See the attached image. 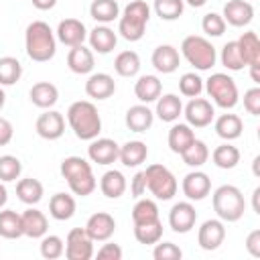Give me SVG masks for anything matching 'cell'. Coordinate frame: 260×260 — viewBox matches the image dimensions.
<instances>
[{
	"instance_id": "cell-21",
	"label": "cell",
	"mask_w": 260,
	"mask_h": 260,
	"mask_svg": "<svg viewBox=\"0 0 260 260\" xmlns=\"http://www.w3.org/2000/svg\"><path fill=\"white\" fill-rule=\"evenodd\" d=\"M124 122L128 126V130L132 132H146L152 122H154V112L148 108V104H136V106H130L126 116H124Z\"/></svg>"
},
{
	"instance_id": "cell-16",
	"label": "cell",
	"mask_w": 260,
	"mask_h": 260,
	"mask_svg": "<svg viewBox=\"0 0 260 260\" xmlns=\"http://www.w3.org/2000/svg\"><path fill=\"white\" fill-rule=\"evenodd\" d=\"M85 232L93 242H108L116 232V219L106 211H95L85 223Z\"/></svg>"
},
{
	"instance_id": "cell-59",
	"label": "cell",
	"mask_w": 260,
	"mask_h": 260,
	"mask_svg": "<svg viewBox=\"0 0 260 260\" xmlns=\"http://www.w3.org/2000/svg\"><path fill=\"white\" fill-rule=\"evenodd\" d=\"M183 2L189 4V6H193V8H201V6H205L207 0H183Z\"/></svg>"
},
{
	"instance_id": "cell-52",
	"label": "cell",
	"mask_w": 260,
	"mask_h": 260,
	"mask_svg": "<svg viewBox=\"0 0 260 260\" xmlns=\"http://www.w3.org/2000/svg\"><path fill=\"white\" fill-rule=\"evenodd\" d=\"M95 256L100 260H122V248L118 244H104Z\"/></svg>"
},
{
	"instance_id": "cell-60",
	"label": "cell",
	"mask_w": 260,
	"mask_h": 260,
	"mask_svg": "<svg viewBox=\"0 0 260 260\" xmlns=\"http://www.w3.org/2000/svg\"><path fill=\"white\" fill-rule=\"evenodd\" d=\"M4 104H6V93H4V89H2V85H0V110L4 108Z\"/></svg>"
},
{
	"instance_id": "cell-27",
	"label": "cell",
	"mask_w": 260,
	"mask_h": 260,
	"mask_svg": "<svg viewBox=\"0 0 260 260\" xmlns=\"http://www.w3.org/2000/svg\"><path fill=\"white\" fill-rule=\"evenodd\" d=\"M75 209H77V203H75L73 195H69V193H55L49 199V213L57 221L71 219L75 215Z\"/></svg>"
},
{
	"instance_id": "cell-7",
	"label": "cell",
	"mask_w": 260,
	"mask_h": 260,
	"mask_svg": "<svg viewBox=\"0 0 260 260\" xmlns=\"http://www.w3.org/2000/svg\"><path fill=\"white\" fill-rule=\"evenodd\" d=\"M144 177H146V191H150L156 199L169 201L175 197L179 183H177L175 175L165 165H158V162L148 165L144 171Z\"/></svg>"
},
{
	"instance_id": "cell-6",
	"label": "cell",
	"mask_w": 260,
	"mask_h": 260,
	"mask_svg": "<svg viewBox=\"0 0 260 260\" xmlns=\"http://www.w3.org/2000/svg\"><path fill=\"white\" fill-rule=\"evenodd\" d=\"M203 87H205L207 95L211 98V102L221 110H232L240 102L238 85L228 73H211L205 79Z\"/></svg>"
},
{
	"instance_id": "cell-57",
	"label": "cell",
	"mask_w": 260,
	"mask_h": 260,
	"mask_svg": "<svg viewBox=\"0 0 260 260\" xmlns=\"http://www.w3.org/2000/svg\"><path fill=\"white\" fill-rule=\"evenodd\" d=\"M6 201H8V191H6V187H4V183L0 181V209L6 205Z\"/></svg>"
},
{
	"instance_id": "cell-31",
	"label": "cell",
	"mask_w": 260,
	"mask_h": 260,
	"mask_svg": "<svg viewBox=\"0 0 260 260\" xmlns=\"http://www.w3.org/2000/svg\"><path fill=\"white\" fill-rule=\"evenodd\" d=\"M89 16L98 24H110L116 18H120V6L118 0H93L89 4Z\"/></svg>"
},
{
	"instance_id": "cell-9",
	"label": "cell",
	"mask_w": 260,
	"mask_h": 260,
	"mask_svg": "<svg viewBox=\"0 0 260 260\" xmlns=\"http://www.w3.org/2000/svg\"><path fill=\"white\" fill-rule=\"evenodd\" d=\"M183 116L191 128H205L213 122L215 110L209 100L197 95V98H191L189 104L183 108Z\"/></svg>"
},
{
	"instance_id": "cell-8",
	"label": "cell",
	"mask_w": 260,
	"mask_h": 260,
	"mask_svg": "<svg viewBox=\"0 0 260 260\" xmlns=\"http://www.w3.org/2000/svg\"><path fill=\"white\" fill-rule=\"evenodd\" d=\"M91 256H93V240L87 236L85 228H73L65 238V258L89 260Z\"/></svg>"
},
{
	"instance_id": "cell-29",
	"label": "cell",
	"mask_w": 260,
	"mask_h": 260,
	"mask_svg": "<svg viewBox=\"0 0 260 260\" xmlns=\"http://www.w3.org/2000/svg\"><path fill=\"white\" fill-rule=\"evenodd\" d=\"M126 187H128L126 177H124L120 171H116V169L106 171V173L102 175V179H100V191H102L108 199H118V197H122V195L126 193Z\"/></svg>"
},
{
	"instance_id": "cell-30",
	"label": "cell",
	"mask_w": 260,
	"mask_h": 260,
	"mask_svg": "<svg viewBox=\"0 0 260 260\" xmlns=\"http://www.w3.org/2000/svg\"><path fill=\"white\" fill-rule=\"evenodd\" d=\"M215 134L219 138H223L225 142L230 140H236L242 136V130H244V122L238 114H221L217 120H215Z\"/></svg>"
},
{
	"instance_id": "cell-55",
	"label": "cell",
	"mask_w": 260,
	"mask_h": 260,
	"mask_svg": "<svg viewBox=\"0 0 260 260\" xmlns=\"http://www.w3.org/2000/svg\"><path fill=\"white\" fill-rule=\"evenodd\" d=\"M30 2H32V6L37 10H51L57 4V0H30Z\"/></svg>"
},
{
	"instance_id": "cell-24",
	"label": "cell",
	"mask_w": 260,
	"mask_h": 260,
	"mask_svg": "<svg viewBox=\"0 0 260 260\" xmlns=\"http://www.w3.org/2000/svg\"><path fill=\"white\" fill-rule=\"evenodd\" d=\"M28 98H30V102H32L37 108L49 110V108H53V106L57 104V100H59V89H57V85H53L51 81H37V83L30 87Z\"/></svg>"
},
{
	"instance_id": "cell-39",
	"label": "cell",
	"mask_w": 260,
	"mask_h": 260,
	"mask_svg": "<svg viewBox=\"0 0 260 260\" xmlns=\"http://www.w3.org/2000/svg\"><path fill=\"white\" fill-rule=\"evenodd\" d=\"M59 171H61V177L65 181H71V179H77V177H83V175L93 173L91 171V165L83 156H67V158H63Z\"/></svg>"
},
{
	"instance_id": "cell-37",
	"label": "cell",
	"mask_w": 260,
	"mask_h": 260,
	"mask_svg": "<svg viewBox=\"0 0 260 260\" xmlns=\"http://www.w3.org/2000/svg\"><path fill=\"white\" fill-rule=\"evenodd\" d=\"M211 160H213V165H215L217 169H223V171L234 169V167H238V162H240V150H238L234 144L223 142V144H219V146L211 152Z\"/></svg>"
},
{
	"instance_id": "cell-50",
	"label": "cell",
	"mask_w": 260,
	"mask_h": 260,
	"mask_svg": "<svg viewBox=\"0 0 260 260\" xmlns=\"http://www.w3.org/2000/svg\"><path fill=\"white\" fill-rule=\"evenodd\" d=\"M244 110L252 116H260V87H250L244 93Z\"/></svg>"
},
{
	"instance_id": "cell-11",
	"label": "cell",
	"mask_w": 260,
	"mask_h": 260,
	"mask_svg": "<svg viewBox=\"0 0 260 260\" xmlns=\"http://www.w3.org/2000/svg\"><path fill=\"white\" fill-rule=\"evenodd\" d=\"M35 130H37V134H39L41 138H45V140H57V138H61L63 132H65V118H63L61 112L49 108V110H45V112L37 118Z\"/></svg>"
},
{
	"instance_id": "cell-58",
	"label": "cell",
	"mask_w": 260,
	"mask_h": 260,
	"mask_svg": "<svg viewBox=\"0 0 260 260\" xmlns=\"http://www.w3.org/2000/svg\"><path fill=\"white\" fill-rule=\"evenodd\" d=\"M258 195H260V189L256 187V189H254V193H252V207H254V211H256V213H260V207H258Z\"/></svg>"
},
{
	"instance_id": "cell-22",
	"label": "cell",
	"mask_w": 260,
	"mask_h": 260,
	"mask_svg": "<svg viewBox=\"0 0 260 260\" xmlns=\"http://www.w3.org/2000/svg\"><path fill=\"white\" fill-rule=\"evenodd\" d=\"M93 51L87 49L85 45H77V47H71L69 53H67V67L77 73V75H87L93 71Z\"/></svg>"
},
{
	"instance_id": "cell-47",
	"label": "cell",
	"mask_w": 260,
	"mask_h": 260,
	"mask_svg": "<svg viewBox=\"0 0 260 260\" xmlns=\"http://www.w3.org/2000/svg\"><path fill=\"white\" fill-rule=\"evenodd\" d=\"M179 91H181L185 98H197V95L203 91V79H201L195 71L183 73L181 79H179Z\"/></svg>"
},
{
	"instance_id": "cell-35",
	"label": "cell",
	"mask_w": 260,
	"mask_h": 260,
	"mask_svg": "<svg viewBox=\"0 0 260 260\" xmlns=\"http://www.w3.org/2000/svg\"><path fill=\"white\" fill-rule=\"evenodd\" d=\"M0 236L6 240H16L22 234V217L14 209H0Z\"/></svg>"
},
{
	"instance_id": "cell-3",
	"label": "cell",
	"mask_w": 260,
	"mask_h": 260,
	"mask_svg": "<svg viewBox=\"0 0 260 260\" xmlns=\"http://www.w3.org/2000/svg\"><path fill=\"white\" fill-rule=\"evenodd\" d=\"M150 20V6L144 0H130L118 18V32L122 39L136 43L144 37L146 24Z\"/></svg>"
},
{
	"instance_id": "cell-14",
	"label": "cell",
	"mask_w": 260,
	"mask_h": 260,
	"mask_svg": "<svg viewBox=\"0 0 260 260\" xmlns=\"http://www.w3.org/2000/svg\"><path fill=\"white\" fill-rule=\"evenodd\" d=\"M225 240V225L223 221L217 217V219H205L197 232V244L211 252V250H217Z\"/></svg>"
},
{
	"instance_id": "cell-38",
	"label": "cell",
	"mask_w": 260,
	"mask_h": 260,
	"mask_svg": "<svg viewBox=\"0 0 260 260\" xmlns=\"http://www.w3.org/2000/svg\"><path fill=\"white\" fill-rule=\"evenodd\" d=\"M181 158H183V162L187 165V167H193V169H199V167H203L205 162H207V158H209V148H207V144L203 142V140H193L183 152H181Z\"/></svg>"
},
{
	"instance_id": "cell-51",
	"label": "cell",
	"mask_w": 260,
	"mask_h": 260,
	"mask_svg": "<svg viewBox=\"0 0 260 260\" xmlns=\"http://www.w3.org/2000/svg\"><path fill=\"white\" fill-rule=\"evenodd\" d=\"M130 193L132 197H142L146 193V177H144V171H138L132 179H130Z\"/></svg>"
},
{
	"instance_id": "cell-33",
	"label": "cell",
	"mask_w": 260,
	"mask_h": 260,
	"mask_svg": "<svg viewBox=\"0 0 260 260\" xmlns=\"http://www.w3.org/2000/svg\"><path fill=\"white\" fill-rule=\"evenodd\" d=\"M16 195L22 203L26 205H37L43 195H45V189H43V183L39 179H32V177H24V179H18L16 183Z\"/></svg>"
},
{
	"instance_id": "cell-28",
	"label": "cell",
	"mask_w": 260,
	"mask_h": 260,
	"mask_svg": "<svg viewBox=\"0 0 260 260\" xmlns=\"http://www.w3.org/2000/svg\"><path fill=\"white\" fill-rule=\"evenodd\" d=\"M160 93H162V83L156 75H140L138 81L134 83V95L140 100V104L156 102Z\"/></svg>"
},
{
	"instance_id": "cell-49",
	"label": "cell",
	"mask_w": 260,
	"mask_h": 260,
	"mask_svg": "<svg viewBox=\"0 0 260 260\" xmlns=\"http://www.w3.org/2000/svg\"><path fill=\"white\" fill-rule=\"evenodd\" d=\"M152 256H154V260H181L183 258V250L173 242H160L158 240L154 244Z\"/></svg>"
},
{
	"instance_id": "cell-10",
	"label": "cell",
	"mask_w": 260,
	"mask_h": 260,
	"mask_svg": "<svg viewBox=\"0 0 260 260\" xmlns=\"http://www.w3.org/2000/svg\"><path fill=\"white\" fill-rule=\"evenodd\" d=\"M197 211L191 201H179L169 211V225L177 234H189L195 228Z\"/></svg>"
},
{
	"instance_id": "cell-13",
	"label": "cell",
	"mask_w": 260,
	"mask_h": 260,
	"mask_svg": "<svg viewBox=\"0 0 260 260\" xmlns=\"http://www.w3.org/2000/svg\"><path fill=\"white\" fill-rule=\"evenodd\" d=\"M181 189H183V195L189 201H201L211 191V179L203 171H191V173H187L183 177Z\"/></svg>"
},
{
	"instance_id": "cell-19",
	"label": "cell",
	"mask_w": 260,
	"mask_h": 260,
	"mask_svg": "<svg viewBox=\"0 0 260 260\" xmlns=\"http://www.w3.org/2000/svg\"><path fill=\"white\" fill-rule=\"evenodd\" d=\"M150 63H152V67H154L158 73L169 75V73H175V71L179 69L181 57H179V51H177L173 45H158V47L152 51Z\"/></svg>"
},
{
	"instance_id": "cell-53",
	"label": "cell",
	"mask_w": 260,
	"mask_h": 260,
	"mask_svg": "<svg viewBox=\"0 0 260 260\" xmlns=\"http://www.w3.org/2000/svg\"><path fill=\"white\" fill-rule=\"evenodd\" d=\"M246 250L250 256L260 258V230H252L246 238Z\"/></svg>"
},
{
	"instance_id": "cell-20",
	"label": "cell",
	"mask_w": 260,
	"mask_h": 260,
	"mask_svg": "<svg viewBox=\"0 0 260 260\" xmlns=\"http://www.w3.org/2000/svg\"><path fill=\"white\" fill-rule=\"evenodd\" d=\"M116 91V81L110 73H91L85 81V93L91 100H108Z\"/></svg>"
},
{
	"instance_id": "cell-42",
	"label": "cell",
	"mask_w": 260,
	"mask_h": 260,
	"mask_svg": "<svg viewBox=\"0 0 260 260\" xmlns=\"http://www.w3.org/2000/svg\"><path fill=\"white\" fill-rule=\"evenodd\" d=\"M22 75V65L16 57H0V85H14Z\"/></svg>"
},
{
	"instance_id": "cell-1",
	"label": "cell",
	"mask_w": 260,
	"mask_h": 260,
	"mask_svg": "<svg viewBox=\"0 0 260 260\" xmlns=\"http://www.w3.org/2000/svg\"><path fill=\"white\" fill-rule=\"evenodd\" d=\"M24 49L28 59L37 63L51 61L57 51V37L53 28L43 20H32L24 32Z\"/></svg>"
},
{
	"instance_id": "cell-54",
	"label": "cell",
	"mask_w": 260,
	"mask_h": 260,
	"mask_svg": "<svg viewBox=\"0 0 260 260\" xmlns=\"http://www.w3.org/2000/svg\"><path fill=\"white\" fill-rule=\"evenodd\" d=\"M14 136V128H12V122L8 118H2L0 116V146H6Z\"/></svg>"
},
{
	"instance_id": "cell-46",
	"label": "cell",
	"mask_w": 260,
	"mask_h": 260,
	"mask_svg": "<svg viewBox=\"0 0 260 260\" xmlns=\"http://www.w3.org/2000/svg\"><path fill=\"white\" fill-rule=\"evenodd\" d=\"M22 173V162L14 154H2L0 156V181L10 183L16 181Z\"/></svg>"
},
{
	"instance_id": "cell-56",
	"label": "cell",
	"mask_w": 260,
	"mask_h": 260,
	"mask_svg": "<svg viewBox=\"0 0 260 260\" xmlns=\"http://www.w3.org/2000/svg\"><path fill=\"white\" fill-rule=\"evenodd\" d=\"M250 67V77L254 83H260V63H254V65H248Z\"/></svg>"
},
{
	"instance_id": "cell-44",
	"label": "cell",
	"mask_w": 260,
	"mask_h": 260,
	"mask_svg": "<svg viewBox=\"0 0 260 260\" xmlns=\"http://www.w3.org/2000/svg\"><path fill=\"white\" fill-rule=\"evenodd\" d=\"M39 250H41V256L45 260H57V258H61L65 254V242L55 234H49V236L45 234L41 238Z\"/></svg>"
},
{
	"instance_id": "cell-15",
	"label": "cell",
	"mask_w": 260,
	"mask_h": 260,
	"mask_svg": "<svg viewBox=\"0 0 260 260\" xmlns=\"http://www.w3.org/2000/svg\"><path fill=\"white\" fill-rule=\"evenodd\" d=\"M55 37L59 43H63L65 47H77V45H83V41L87 39V28L81 20L77 18H65L57 24V30H55Z\"/></svg>"
},
{
	"instance_id": "cell-45",
	"label": "cell",
	"mask_w": 260,
	"mask_h": 260,
	"mask_svg": "<svg viewBox=\"0 0 260 260\" xmlns=\"http://www.w3.org/2000/svg\"><path fill=\"white\" fill-rule=\"evenodd\" d=\"M152 8L160 20H177L185 10V2L183 0H154Z\"/></svg>"
},
{
	"instance_id": "cell-36",
	"label": "cell",
	"mask_w": 260,
	"mask_h": 260,
	"mask_svg": "<svg viewBox=\"0 0 260 260\" xmlns=\"http://www.w3.org/2000/svg\"><path fill=\"white\" fill-rule=\"evenodd\" d=\"M114 69L120 77H134L140 71V57L136 51H122L114 59Z\"/></svg>"
},
{
	"instance_id": "cell-32",
	"label": "cell",
	"mask_w": 260,
	"mask_h": 260,
	"mask_svg": "<svg viewBox=\"0 0 260 260\" xmlns=\"http://www.w3.org/2000/svg\"><path fill=\"white\" fill-rule=\"evenodd\" d=\"M169 148L175 152V154H181L193 140H195V132H193V128L189 126V124H175L173 122V126H171V130H169Z\"/></svg>"
},
{
	"instance_id": "cell-25",
	"label": "cell",
	"mask_w": 260,
	"mask_h": 260,
	"mask_svg": "<svg viewBox=\"0 0 260 260\" xmlns=\"http://www.w3.org/2000/svg\"><path fill=\"white\" fill-rule=\"evenodd\" d=\"M154 114H156V116H158V120H162V122H169V124L177 122V120H179V116L183 114V102H181V98H179V95H175V93L158 95Z\"/></svg>"
},
{
	"instance_id": "cell-40",
	"label": "cell",
	"mask_w": 260,
	"mask_h": 260,
	"mask_svg": "<svg viewBox=\"0 0 260 260\" xmlns=\"http://www.w3.org/2000/svg\"><path fill=\"white\" fill-rule=\"evenodd\" d=\"M134 238H136L138 244H144V246L156 244L162 238V223H160V219L134 225Z\"/></svg>"
},
{
	"instance_id": "cell-18",
	"label": "cell",
	"mask_w": 260,
	"mask_h": 260,
	"mask_svg": "<svg viewBox=\"0 0 260 260\" xmlns=\"http://www.w3.org/2000/svg\"><path fill=\"white\" fill-rule=\"evenodd\" d=\"M87 41H89V49L91 51H95L100 55H108V53H112L116 49L118 35L108 24H98L95 28H91L87 32Z\"/></svg>"
},
{
	"instance_id": "cell-5",
	"label": "cell",
	"mask_w": 260,
	"mask_h": 260,
	"mask_svg": "<svg viewBox=\"0 0 260 260\" xmlns=\"http://www.w3.org/2000/svg\"><path fill=\"white\" fill-rule=\"evenodd\" d=\"M181 53L187 59V63L193 65L197 71H209L217 61V53H215V47L211 45V41H207L205 37H199V35L185 37L181 43Z\"/></svg>"
},
{
	"instance_id": "cell-4",
	"label": "cell",
	"mask_w": 260,
	"mask_h": 260,
	"mask_svg": "<svg viewBox=\"0 0 260 260\" xmlns=\"http://www.w3.org/2000/svg\"><path fill=\"white\" fill-rule=\"evenodd\" d=\"M213 201V211L221 221L234 223L238 219H242L244 211H246V201H244V193L236 187V185H221L213 191L211 195Z\"/></svg>"
},
{
	"instance_id": "cell-12",
	"label": "cell",
	"mask_w": 260,
	"mask_h": 260,
	"mask_svg": "<svg viewBox=\"0 0 260 260\" xmlns=\"http://www.w3.org/2000/svg\"><path fill=\"white\" fill-rule=\"evenodd\" d=\"M118 152H120V144L112 138H93V140H89V146H87L89 160L95 165H102V167L116 162Z\"/></svg>"
},
{
	"instance_id": "cell-48",
	"label": "cell",
	"mask_w": 260,
	"mask_h": 260,
	"mask_svg": "<svg viewBox=\"0 0 260 260\" xmlns=\"http://www.w3.org/2000/svg\"><path fill=\"white\" fill-rule=\"evenodd\" d=\"M225 26L228 24H225L223 16L217 14V12H207L203 16V20H201V28H203V32L207 37H221L225 32Z\"/></svg>"
},
{
	"instance_id": "cell-34",
	"label": "cell",
	"mask_w": 260,
	"mask_h": 260,
	"mask_svg": "<svg viewBox=\"0 0 260 260\" xmlns=\"http://www.w3.org/2000/svg\"><path fill=\"white\" fill-rule=\"evenodd\" d=\"M236 43L240 47V53H242V59H244L246 67L254 65V63H260V41H258V35L254 30L242 32V37Z\"/></svg>"
},
{
	"instance_id": "cell-17",
	"label": "cell",
	"mask_w": 260,
	"mask_h": 260,
	"mask_svg": "<svg viewBox=\"0 0 260 260\" xmlns=\"http://www.w3.org/2000/svg\"><path fill=\"white\" fill-rule=\"evenodd\" d=\"M225 24L232 26H246L252 22L254 18V6L248 0H228L223 4V12H221Z\"/></svg>"
},
{
	"instance_id": "cell-23",
	"label": "cell",
	"mask_w": 260,
	"mask_h": 260,
	"mask_svg": "<svg viewBox=\"0 0 260 260\" xmlns=\"http://www.w3.org/2000/svg\"><path fill=\"white\" fill-rule=\"evenodd\" d=\"M20 217H22V234L26 238L37 240V238H43L47 234L49 221H47V215L43 211H39L35 207H28L20 213Z\"/></svg>"
},
{
	"instance_id": "cell-41",
	"label": "cell",
	"mask_w": 260,
	"mask_h": 260,
	"mask_svg": "<svg viewBox=\"0 0 260 260\" xmlns=\"http://www.w3.org/2000/svg\"><path fill=\"white\" fill-rule=\"evenodd\" d=\"M154 219H158V205L152 199L138 197V201L132 207V221H134V225L146 223V221H154Z\"/></svg>"
},
{
	"instance_id": "cell-61",
	"label": "cell",
	"mask_w": 260,
	"mask_h": 260,
	"mask_svg": "<svg viewBox=\"0 0 260 260\" xmlns=\"http://www.w3.org/2000/svg\"><path fill=\"white\" fill-rule=\"evenodd\" d=\"M258 162H260V156L254 158V173H256V175H258Z\"/></svg>"
},
{
	"instance_id": "cell-2",
	"label": "cell",
	"mask_w": 260,
	"mask_h": 260,
	"mask_svg": "<svg viewBox=\"0 0 260 260\" xmlns=\"http://www.w3.org/2000/svg\"><path fill=\"white\" fill-rule=\"evenodd\" d=\"M67 124L79 140H93L102 132V118L95 104L87 100L73 102L67 110Z\"/></svg>"
},
{
	"instance_id": "cell-43",
	"label": "cell",
	"mask_w": 260,
	"mask_h": 260,
	"mask_svg": "<svg viewBox=\"0 0 260 260\" xmlns=\"http://www.w3.org/2000/svg\"><path fill=\"white\" fill-rule=\"evenodd\" d=\"M221 65L228 69V71H240L246 67L244 59H242V53H240V47L236 41H228L223 47H221Z\"/></svg>"
},
{
	"instance_id": "cell-26",
	"label": "cell",
	"mask_w": 260,
	"mask_h": 260,
	"mask_svg": "<svg viewBox=\"0 0 260 260\" xmlns=\"http://www.w3.org/2000/svg\"><path fill=\"white\" fill-rule=\"evenodd\" d=\"M148 156V146L142 142V140H128L126 144L120 146V152H118V160L124 165V167H140Z\"/></svg>"
}]
</instances>
